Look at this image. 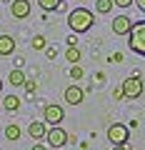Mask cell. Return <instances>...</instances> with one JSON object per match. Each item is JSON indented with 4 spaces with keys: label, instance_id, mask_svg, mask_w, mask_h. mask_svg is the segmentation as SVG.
Here are the masks:
<instances>
[{
    "label": "cell",
    "instance_id": "9c48e42d",
    "mask_svg": "<svg viewBox=\"0 0 145 150\" xmlns=\"http://www.w3.org/2000/svg\"><path fill=\"white\" fill-rule=\"evenodd\" d=\"M130 30H133V20H130L128 15L113 18V33H115V35H128Z\"/></svg>",
    "mask_w": 145,
    "mask_h": 150
},
{
    "label": "cell",
    "instance_id": "ffe728a7",
    "mask_svg": "<svg viewBox=\"0 0 145 150\" xmlns=\"http://www.w3.org/2000/svg\"><path fill=\"white\" fill-rule=\"evenodd\" d=\"M113 3H115L118 8H130V5L135 3V0H113Z\"/></svg>",
    "mask_w": 145,
    "mask_h": 150
},
{
    "label": "cell",
    "instance_id": "30bf717a",
    "mask_svg": "<svg viewBox=\"0 0 145 150\" xmlns=\"http://www.w3.org/2000/svg\"><path fill=\"white\" fill-rule=\"evenodd\" d=\"M28 135H30L33 140H45V135H48V123H45V120H33L30 128H28Z\"/></svg>",
    "mask_w": 145,
    "mask_h": 150
},
{
    "label": "cell",
    "instance_id": "d4e9b609",
    "mask_svg": "<svg viewBox=\"0 0 145 150\" xmlns=\"http://www.w3.org/2000/svg\"><path fill=\"white\" fill-rule=\"evenodd\" d=\"M113 98H115V100H123V88H115V90H113Z\"/></svg>",
    "mask_w": 145,
    "mask_h": 150
},
{
    "label": "cell",
    "instance_id": "6da1fadb",
    "mask_svg": "<svg viewBox=\"0 0 145 150\" xmlns=\"http://www.w3.org/2000/svg\"><path fill=\"white\" fill-rule=\"evenodd\" d=\"M93 23H95V15L90 10H85V8H75L68 15V25L73 33H88L93 28Z\"/></svg>",
    "mask_w": 145,
    "mask_h": 150
},
{
    "label": "cell",
    "instance_id": "e0dca14e",
    "mask_svg": "<svg viewBox=\"0 0 145 150\" xmlns=\"http://www.w3.org/2000/svg\"><path fill=\"white\" fill-rule=\"evenodd\" d=\"M113 8H115L113 0H95V10H98V13H103V15H105V13H110Z\"/></svg>",
    "mask_w": 145,
    "mask_h": 150
},
{
    "label": "cell",
    "instance_id": "5bb4252c",
    "mask_svg": "<svg viewBox=\"0 0 145 150\" xmlns=\"http://www.w3.org/2000/svg\"><path fill=\"white\" fill-rule=\"evenodd\" d=\"M38 5L43 8L45 13H53V10H60V8H63V0H38Z\"/></svg>",
    "mask_w": 145,
    "mask_h": 150
},
{
    "label": "cell",
    "instance_id": "d6986e66",
    "mask_svg": "<svg viewBox=\"0 0 145 150\" xmlns=\"http://www.w3.org/2000/svg\"><path fill=\"white\" fill-rule=\"evenodd\" d=\"M83 75H85V70H83L80 65H73V68H70V78H73V80H80Z\"/></svg>",
    "mask_w": 145,
    "mask_h": 150
},
{
    "label": "cell",
    "instance_id": "5b68a950",
    "mask_svg": "<svg viewBox=\"0 0 145 150\" xmlns=\"http://www.w3.org/2000/svg\"><path fill=\"white\" fill-rule=\"evenodd\" d=\"M45 140H48V145L50 148H55V150H60V148H65V145L70 143V135L65 133L60 125H53V128H48V135H45Z\"/></svg>",
    "mask_w": 145,
    "mask_h": 150
},
{
    "label": "cell",
    "instance_id": "484cf974",
    "mask_svg": "<svg viewBox=\"0 0 145 150\" xmlns=\"http://www.w3.org/2000/svg\"><path fill=\"white\" fill-rule=\"evenodd\" d=\"M23 65H25V58H20V55H18V58H15V68H23Z\"/></svg>",
    "mask_w": 145,
    "mask_h": 150
},
{
    "label": "cell",
    "instance_id": "52a82bcc",
    "mask_svg": "<svg viewBox=\"0 0 145 150\" xmlns=\"http://www.w3.org/2000/svg\"><path fill=\"white\" fill-rule=\"evenodd\" d=\"M30 0H13L10 3V13H13V18H18V20H25L28 15H30Z\"/></svg>",
    "mask_w": 145,
    "mask_h": 150
},
{
    "label": "cell",
    "instance_id": "7a4b0ae2",
    "mask_svg": "<svg viewBox=\"0 0 145 150\" xmlns=\"http://www.w3.org/2000/svg\"><path fill=\"white\" fill-rule=\"evenodd\" d=\"M128 45L133 53L145 55V20L133 23V30L128 33Z\"/></svg>",
    "mask_w": 145,
    "mask_h": 150
},
{
    "label": "cell",
    "instance_id": "7402d4cb",
    "mask_svg": "<svg viewBox=\"0 0 145 150\" xmlns=\"http://www.w3.org/2000/svg\"><path fill=\"white\" fill-rule=\"evenodd\" d=\"M35 88H38V83H35V80H25V90L28 93H35Z\"/></svg>",
    "mask_w": 145,
    "mask_h": 150
},
{
    "label": "cell",
    "instance_id": "f1b7e54d",
    "mask_svg": "<svg viewBox=\"0 0 145 150\" xmlns=\"http://www.w3.org/2000/svg\"><path fill=\"white\" fill-rule=\"evenodd\" d=\"M113 150H130L128 145H113Z\"/></svg>",
    "mask_w": 145,
    "mask_h": 150
},
{
    "label": "cell",
    "instance_id": "277c9868",
    "mask_svg": "<svg viewBox=\"0 0 145 150\" xmlns=\"http://www.w3.org/2000/svg\"><path fill=\"white\" fill-rule=\"evenodd\" d=\"M108 140L113 145H128L130 140V128L123 123H113L110 128H108Z\"/></svg>",
    "mask_w": 145,
    "mask_h": 150
},
{
    "label": "cell",
    "instance_id": "4316f807",
    "mask_svg": "<svg viewBox=\"0 0 145 150\" xmlns=\"http://www.w3.org/2000/svg\"><path fill=\"white\" fill-rule=\"evenodd\" d=\"M30 150H48V145H43V143H35Z\"/></svg>",
    "mask_w": 145,
    "mask_h": 150
},
{
    "label": "cell",
    "instance_id": "44dd1931",
    "mask_svg": "<svg viewBox=\"0 0 145 150\" xmlns=\"http://www.w3.org/2000/svg\"><path fill=\"white\" fill-rule=\"evenodd\" d=\"M45 53H48V58H50V60L58 58V48H53V45H50V48H45Z\"/></svg>",
    "mask_w": 145,
    "mask_h": 150
},
{
    "label": "cell",
    "instance_id": "2e32d148",
    "mask_svg": "<svg viewBox=\"0 0 145 150\" xmlns=\"http://www.w3.org/2000/svg\"><path fill=\"white\" fill-rule=\"evenodd\" d=\"M3 108H5V110H10V112H15L18 108H20V98H18V95H5Z\"/></svg>",
    "mask_w": 145,
    "mask_h": 150
},
{
    "label": "cell",
    "instance_id": "83f0119b",
    "mask_svg": "<svg viewBox=\"0 0 145 150\" xmlns=\"http://www.w3.org/2000/svg\"><path fill=\"white\" fill-rule=\"evenodd\" d=\"M135 5H138V8H140V10H143V13H145V0H135Z\"/></svg>",
    "mask_w": 145,
    "mask_h": 150
},
{
    "label": "cell",
    "instance_id": "f546056e",
    "mask_svg": "<svg viewBox=\"0 0 145 150\" xmlns=\"http://www.w3.org/2000/svg\"><path fill=\"white\" fill-rule=\"evenodd\" d=\"M0 90H3V80H0Z\"/></svg>",
    "mask_w": 145,
    "mask_h": 150
},
{
    "label": "cell",
    "instance_id": "8992f818",
    "mask_svg": "<svg viewBox=\"0 0 145 150\" xmlns=\"http://www.w3.org/2000/svg\"><path fill=\"white\" fill-rule=\"evenodd\" d=\"M43 120L53 128V125H60L65 120V110L60 105H55V103H50V105H45V110H43Z\"/></svg>",
    "mask_w": 145,
    "mask_h": 150
},
{
    "label": "cell",
    "instance_id": "8fae6325",
    "mask_svg": "<svg viewBox=\"0 0 145 150\" xmlns=\"http://www.w3.org/2000/svg\"><path fill=\"white\" fill-rule=\"evenodd\" d=\"M15 53V38L13 35H0V55H13Z\"/></svg>",
    "mask_w": 145,
    "mask_h": 150
},
{
    "label": "cell",
    "instance_id": "9a60e30c",
    "mask_svg": "<svg viewBox=\"0 0 145 150\" xmlns=\"http://www.w3.org/2000/svg\"><path fill=\"white\" fill-rule=\"evenodd\" d=\"M20 135H23V130H20V125H18V123L5 125V138L8 140H20Z\"/></svg>",
    "mask_w": 145,
    "mask_h": 150
},
{
    "label": "cell",
    "instance_id": "603a6c76",
    "mask_svg": "<svg viewBox=\"0 0 145 150\" xmlns=\"http://www.w3.org/2000/svg\"><path fill=\"white\" fill-rule=\"evenodd\" d=\"M65 43H68V48H73V45H78V35H68V38H65Z\"/></svg>",
    "mask_w": 145,
    "mask_h": 150
},
{
    "label": "cell",
    "instance_id": "ac0fdd59",
    "mask_svg": "<svg viewBox=\"0 0 145 150\" xmlns=\"http://www.w3.org/2000/svg\"><path fill=\"white\" fill-rule=\"evenodd\" d=\"M30 45H33V50H45L48 48V40H45V35H35Z\"/></svg>",
    "mask_w": 145,
    "mask_h": 150
},
{
    "label": "cell",
    "instance_id": "3957f363",
    "mask_svg": "<svg viewBox=\"0 0 145 150\" xmlns=\"http://www.w3.org/2000/svg\"><path fill=\"white\" fill-rule=\"evenodd\" d=\"M120 88H123V95L128 98V100H138V98L143 95V88L145 85H143L140 73H133L130 78H125V80H123V85H120Z\"/></svg>",
    "mask_w": 145,
    "mask_h": 150
},
{
    "label": "cell",
    "instance_id": "ba28073f",
    "mask_svg": "<svg viewBox=\"0 0 145 150\" xmlns=\"http://www.w3.org/2000/svg\"><path fill=\"white\" fill-rule=\"evenodd\" d=\"M83 100H85V90L80 85H68L65 88V103L68 105H80Z\"/></svg>",
    "mask_w": 145,
    "mask_h": 150
},
{
    "label": "cell",
    "instance_id": "4fadbf2b",
    "mask_svg": "<svg viewBox=\"0 0 145 150\" xmlns=\"http://www.w3.org/2000/svg\"><path fill=\"white\" fill-rule=\"evenodd\" d=\"M80 58H83V53H80V48H78V45H73V48L65 50V60H68L70 65H78V63H80Z\"/></svg>",
    "mask_w": 145,
    "mask_h": 150
},
{
    "label": "cell",
    "instance_id": "cb8c5ba5",
    "mask_svg": "<svg viewBox=\"0 0 145 150\" xmlns=\"http://www.w3.org/2000/svg\"><path fill=\"white\" fill-rule=\"evenodd\" d=\"M123 53H113V55H110V63H123Z\"/></svg>",
    "mask_w": 145,
    "mask_h": 150
},
{
    "label": "cell",
    "instance_id": "7c38bea8",
    "mask_svg": "<svg viewBox=\"0 0 145 150\" xmlns=\"http://www.w3.org/2000/svg\"><path fill=\"white\" fill-rule=\"evenodd\" d=\"M25 73H23V68H13L10 70V75H8V83L10 85H15V88H20V85H25Z\"/></svg>",
    "mask_w": 145,
    "mask_h": 150
}]
</instances>
